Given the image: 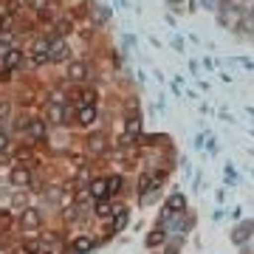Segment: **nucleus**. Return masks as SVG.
<instances>
[{"label":"nucleus","mask_w":254,"mask_h":254,"mask_svg":"<svg viewBox=\"0 0 254 254\" xmlns=\"http://www.w3.org/2000/svg\"><path fill=\"white\" fill-rule=\"evenodd\" d=\"M9 181L14 187H28V184L34 181V170L26 167V164H20V167H11L9 170Z\"/></svg>","instance_id":"nucleus-1"},{"label":"nucleus","mask_w":254,"mask_h":254,"mask_svg":"<svg viewBox=\"0 0 254 254\" xmlns=\"http://www.w3.org/2000/svg\"><path fill=\"white\" fill-rule=\"evenodd\" d=\"M68 57H71L68 43H65L63 37H54V40H51V48H48V63H63Z\"/></svg>","instance_id":"nucleus-2"},{"label":"nucleus","mask_w":254,"mask_h":254,"mask_svg":"<svg viewBox=\"0 0 254 254\" xmlns=\"http://www.w3.org/2000/svg\"><path fill=\"white\" fill-rule=\"evenodd\" d=\"M65 76L71 82H85L88 79V65L82 63V60H71L68 63V71H65Z\"/></svg>","instance_id":"nucleus-3"},{"label":"nucleus","mask_w":254,"mask_h":254,"mask_svg":"<svg viewBox=\"0 0 254 254\" xmlns=\"http://www.w3.org/2000/svg\"><path fill=\"white\" fill-rule=\"evenodd\" d=\"M0 65H3L6 71H14V68H20V65H23V51H20V48H9L6 54L0 57Z\"/></svg>","instance_id":"nucleus-4"},{"label":"nucleus","mask_w":254,"mask_h":254,"mask_svg":"<svg viewBox=\"0 0 254 254\" xmlns=\"http://www.w3.org/2000/svg\"><path fill=\"white\" fill-rule=\"evenodd\" d=\"M23 130H26L28 138H34V141H43V138H46V122H43V119H28Z\"/></svg>","instance_id":"nucleus-5"},{"label":"nucleus","mask_w":254,"mask_h":254,"mask_svg":"<svg viewBox=\"0 0 254 254\" xmlns=\"http://www.w3.org/2000/svg\"><path fill=\"white\" fill-rule=\"evenodd\" d=\"M40 223H43V218H40V212H37V209H26V212H23V218H20L23 232H34V229H40Z\"/></svg>","instance_id":"nucleus-6"},{"label":"nucleus","mask_w":254,"mask_h":254,"mask_svg":"<svg viewBox=\"0 0 254 254\" xmlns=\"http://www.w3.org/2000/svg\"><path fill=\"white\" fill-rule=\"evenodd\" d=\"M76 122H79L82 127H88L96 122V105H79L76 108Z\"/></svg>","instance_id":"nucleus-7"},{"label":"nucleus","mask_w":254,"mask_h":254,"mask_svg":"<svg viewBox=\"0 0 254 254\" xmlns=\"http://www.w3.org/2000/svg\"><path fill=\"white\" fill-rule=\"evenodd\" d=\"M88 192H91L96 200H105L108 198V178H93L91 187H88Z\"/></svg>","instance_id":"nucleus-8"},{"label":"nucleus","mask_w":254,"mask_h":254,"mask_svg":"<svg viewBox=\"0 0 254 254\" xmlns=\"http://www.w3.org/2000/svg\"><path fill=\"white\" fill-rule=\"evenodd\" d=\"M48 122H54V125H63V122H65L63 102H51V105H48Z\"/></svg>","instance_id":"nucleus-9"},{"label":"nucleus","mask_w":254,"mask_h":254,"mask_svg":"<svg viewBox=\"0 0 254 254\" xmlns=\"http://www.w3.org/2000/svg\"><path fill=\"white\" fill-rule=\"evenodd\" d=\"M116 215V209L110 206V200H96V218H102V220H110Z\"/></svg>","instance_id":"nucleus-10"},{"label":"nucleus","mask_w":254,"mask_h":254,"mask_svg":"<svg viewBox=\"0 0 254 254\" xmlns=\"http://www.w3.org/2000/svg\"><path fill=\"white\" fill-rule=\"evenodd\" d=\"M91 249H93V240L88 235H82L73 240V252H91Z\"/></svg>","instance_id":"nucleus-11"},{"label":"nucleus","mask_w":254,"mask_h":254,"mask_svg":"<svg viewBox=\"0 0 254 254\" xmlns=\"http://www.w3.org/2000/svg\"><path fill=\"white\" fill-rule=\"evenodd\" d=\"M138 130H141V122H138L136 116H133V119H127V127H125L127 138H136V136H138Z\"/></svg>","instance_id":"nucleus-12"},{"label":"nucleus","mask_w":254,"mask_h":254,"mask_svg":"<svg viewBox=\"0 0 254 254\" xmlns=\"http://www.w3.org/2000/svg\"><path fill=\"white\" fill-rule=\"evenodd\" d=\"M79 105H96V91H93V88H85V91L79 93ZM79 105H76V108H79Z\"/></svg>","instance_id":"nucleus-13"},{"label":"nucleus","mask_w":254,"mask_h":254,"mask_svg":"<svg viewBox=\"0 0 254 254\" xmlns=\"http://www.w3.org/2000/svg\"><path fill=\"white\" fill-rule=\"evenodd\" d=\"M54 31H57V37H63L65 40V34H71V20H57V26H54Z\"/></svg>","instance_id":"nucleus-14"},{"label":"nucleus","mask_w":254,"mask_h":254,"mask_svg":"<svg viewBox=\"0 0 254 254\" xmlns=\"http://www.w3.org/2000/svg\"><path fill=\"white\" fill-rule=\"evenodd\" d=\"M88 147H91V150H96V153H99V150H105V136L93 133V136L88 138Z\"/></svg>","instance_id":"nucleus-15"},{"label":"nucleus","mask_w":254,"mask_h":254,"mask_svg":"<svg viewBox=\"0 0 254 254\" xmlns=\"http://www.w3.org/2000/svg\"><path fill=\"white\" fill-rule=\"evenodd\" d=\"M122 190V175H110L108 178V195H116Z\"/></svg>","instance_id":"nucleus-16"},{"label":"nucleus","mask_w":254,"mask_h":254,"mask_svg":"<svg viewBox=\"0 0 254 254\" xmlns=\"http://www.w3.org/2000/svg\"><path fill=\"white\" fill-rule=\"evenodd\" d=\"M184 209V195H173L170 203H167V212H181Z\"/></svg>","instance_id":"nucleus-17"},{"label":"nucleus","mask_w":254,"mask_h":254,"mask_svg":"<svg viewBox=\"0 0 254 254\" xmlns=\"http://www.w3.org/2000/svg\"><path fill=\"white\" fill-rule=\"evenodd\" d=\"M127 226V209L125 212H116V220H113V232H122Z\"/></svg>","instance_id":"nucleus-18"},{"label":"nucleus","mask_w":254,"mask_h":254,"mask_svg":"<svg viewBox=\"0 0 254 254\" xmlns=\"http://www.w3.org/2000/svg\"><path fill=\"white\" fill-rule=\"evenodd\" d=\"M26 3H28V9L40 11V14H43V11H48V0H26Z\"/></svg>","instance_id":"nucleus-19"},{"label":"nucleus","mask_w":254,"mask_h":254,"mask_svg":"<svg viewBox=\"0 0 254 254\" xmlns=\"http://www.w3.org/2000/svg\"><path fill=\"white\" fill-rule=\"evenodd\" d=\"M161 240H164V232L161 229H155L153 235L147 237V246H161Z\"/></svg>","instance_id":"nucleus-20"},{"label":"nucleus","mask_w":254,"mask_h":254,"mask_svg":"<svg viewBox=\"0 0 254 254\" xmlns=\"http://www.w3.org/2000/svg\"><path fill=\"white\" fill-rule=\"evenodd\" d=\"M9 147H11V138H9V133H3V130H0V155L6 153Z\"/></svg>","instance_id":"nucleus-21"},{"label":"nucleus","mask_w":254,"mask_h":254,"mask_svg":"<svg viewBox=\"0 0 254 254\" xmlns=\"http://www.w3.org/2000/svg\"><path fill=\"white\" fill-rule=\"evenodd\" d=\"M11 223H14V218H11V212H0V229H9Z\"/></svg>","instance_id":"nucleus-22"},{"label":"nucleus","mask_w":254,"mask_h":254,"mask_svg":"<svg viewBox=\"0 0 254 254\" xmlns=\"http://www.w3.org/2000/svg\"><path fill=\"white\" fill-rule=\"evenodd\" d=\"M11 113V102L9 99H0V119H6Z\"/></svg>","instance_id":"nucleus-23"},{"label":"nucleus","mask_w":254,"mask_h":254,"mask_svg":"<svg viewBox=\"0 0 254 254\" xmlns=\"http://www.w3.org/2000/svg\"><path fill=\"white\" fill-rule=\"evenodd\" d=\"M9 73L11 71H6V68H3V71H0V82H9Z\"/></svg>","instance_id":"nucleus-24"}]
</instances>
